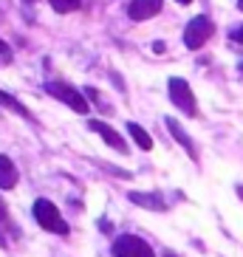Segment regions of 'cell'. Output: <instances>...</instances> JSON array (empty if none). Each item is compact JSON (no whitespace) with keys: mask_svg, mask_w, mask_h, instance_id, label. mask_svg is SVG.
I'll list each match as a JSON object with an SVG mask.
<instances>
[{"mask_svg":"<svg viewBox=\"0 0 243 257\" xmlns=\"http://www.w3.org/2000/svg\"><path fill=\"white\" fill-rule=\"evenodd\" d=\"M34 220H37L46 232L68 234V223L62 220L60 209H57L54 201H48V198H37V201H34Z\"/></svg>","mask_w":243,"mask_h":257,"instance_id":"cell-1","label":"cell"},{"mask_svg":"<svg viewBox=\"0 0 243 257\" xmlns=\"http://www.w3.org/2000/svg\"><path fill=\"white\" fill-rule=\"evenodd\" d=\"M46 91L51 93L54 99L65 102V105L74 110V113H79V116L88 113V99H85V93L76 91L74 85H68V82H48V85H46Z\"/></svg>","mask_w":243,"mask_h":257,"instance_id":"cell-2","label":"cell"},{"mask_svg":"<svg viewBox=\"0 0 243 257\" xmlns=\"http://www.w3.org/2000/svg\"><path fill=\"white\" fill-rule=\"evenodd\" d=\"M212 31H215V26L206 15L192 17L190 23H187V29H184V46L190 48V51H198L206 40L212 37Z\"/></svg>","mask_w":243,"mask_h":257,"instance_id":"cell-3","label":"cell"},{"mask_svg":"<svg viewBox=\"0 0 243 257\" xmlns=\"http://www.w3.org/2000/svg\"><path fill=\"white\" fill-rule=\"evenodd\" d=\"M167 91H170V99H173L175 107H181L184 113L195 116L198 113V102H195V93H192L190 82L187 79H181V76H173L167 82Z\"/></svg>","mask_w":243,"mask_h":257,"instance_id":"cell-4","label":"cell"},{"mask_svg":"<svg viewBox=\"0 0 243 257\" xmlns=\"http://www.w3.org/2000/svg\"><path fill=\"white\" fill-rule=\"evenodd\" d=\"M113 257H156L150 249V243L136 237V234H119L110 246Z\"/></svg>","mask_w":243,"mask_h":257,"instance_id":"cell-5","label":"cell"},{"mask_svg":"<svg viewBox=\"0 0 243 257\" xmlns=\"http://www.w3.org/2000/svg\"><path fill=\"white\" fill-rule=\"evenodd\" d=\"M88 127L93 130V133H99V139L105 144H110L116 153H122V156H128V142H125V136H122L119 130H113L107 121H99V119H91L88 121Z\"/></svg>","mask_w":243,"mask_h":257,"instance_id":"cell-6","label":"cell"},{"mask_svg":"<svg viewBox=\"0 0 243 257\" xmlns=\"http://www.w3.org/2000/svg\"><path fill=\"white\" fill-rule=\"evenodd\" d=\"M161 3L164 0H130L128 17L136 20V23H145V20H150V17H156L161 12Z\"/></svg>","mask_w":243,"mask_h":257,"instance_id":"cell-7","label":"cell"},{"mask_svg":"<svg viewBox=\"0 0 243 257\" xmlns=\"http://www.w3.org/2000/svg\"><path fill=\"white\" fill-rule=\"evenodd\" d=\"M128 198L136 206H145V209H153V212H164L167 209V204H164L161 195H156V192H130Z\"/></svg>","mask_w":243,"mask_h":257,"instance_id":"cell-8","label":"cell"},{"mask_svg":"<svg viewBox=\"0 0 243 257\" xmlns=\"http://www.w3.org/2000/svg\"><path fill=\"white\" fill-rule=\"evenodd\" d=\"M164 121H167V130H170V133H173V139H175V142L181 144L184 150H187V153H190V156H192V159H195V144H192V142H190V136L184 133L181 121H178V119H173V116H167V119H164Z\"/></svg>","mask_w":243,"mask_h":257,"instance_id":"cell-9","label":"cell"},{"mask_svg":"<svg viewBox=\"0 0 243 257\" xmlns=\"http://www.w3.org/2000/svg\"><path fill=\"white\" fill-rule=\"evenodd\" d=\"M17 184V167L9 156H0V189H12Z\"/></svg>","mask_w":243,"mask_h":257,"instance_id":"cell-10","label":"cell"},{"mask_svg":"<svg viewBox=\"0 0 243 257\" xmlns=\"http://www.w3.org/2000/svg\"><path fill=\"white\" fill-rule=\"evenodd\" d=\"M128 133L133 136V142L142 147V150H153V139H150V133H147L142 124H136V121H130L128 124Z\"/></svg>","mask_w":243,"mask_h":257,"instance_id":"cell-11","label":"cell"},{"mask_svg":"<svg viewBox=\"0 0 243 257\" xmlns=\"http://www.w3.org/2000/svg\"><path fill=\"white\" fill-rule=\"evenodd\" d=\"M0 105H6V107H12L17 116H23V119H29V110H26V105L20 102V99H15L12 93H6V91H0Z\"/></svg>","mask_w":243,"mask_h":257,"instance_id":"cell-12","label":"cell"},{"mask_svg":"<svg viewBox=\"0 0 243 257\" xmlns=\"http://www.w3.org/2000/svg\"><path fill=\"white\" fill-rule=\"evenodd\" d=\"M54 6V12H60V15H68L74 9H79V0H48Z\"/></svg>","mask_w":243,"mask_h":257,"instance_id":"cell-13","label":"cell"},{"mask_svg":"<svg viewBox=\"0 0 243 257\" xmlns=\"http://www.w3.org/2000/svg\"><path fill=\"white\" fill-rule=\"evenodd\" d=\"M0 226H9V209H6V204H3V201H0ZM0 246H6L3 232H0Z\"/></svg>","mask_w":243,"mask_h":257,"instance_id":"cell-14","label":"cell"},{"mask_svg":"<svg viewBox=\"0 0 243 257\" xmlns=\"http://www.w3.org/2000/svg\"><path fill=\"white\" fill-rule=\"evenodd\" d=\"M0 57L3 60H12V48L6 46V40H0Z\"/></svg>","mask_w":243,"mask_h":257,"instance_id":"cell-15","label":"cell"},{"mask_svg":"<svg viewBox=\"0 0 243 257\" xmlns=\"http://www.w3.org/2000/svg\"><path fill=\"white\" fill-rule=\"evenodd\" d=\"M232 40H235V43H240V46H243V26H240V29H237V31H232Z\"/></svg>","mask_w":243,"mask_h":257,"instance_id":"cell-16","label":"cell"},{"mask_svg":"<svg viewBox=\"0 0 243 257\" xmlns=\"http://www.w3.org/2000/svg\"><path fill=\"white\" fill-rule=\"evenodd\" d=\"M153 51H156V54H164V43H159V40H156V43H153Z\"/></svg>","mask_w":243,"mask_h":257,"instance_id":"cell-17","label":"cell"},{"mask_svg":"<svg viewBox=\"0 0 243 257\" xmlns=\"http://www.w3.org/2000/svg\"><path fill=\"white\" fill-rule=\"evenodd\" d=\"M164 257H178V254H175V251H164Z\"/></svg>","mask_w":243,"mask_h":257,"instance_id":"cell-18","label":"cell"},{"mask_svg":"<svg viewBox=\"0 0 243 257\" xmlns=\"http://www.w3.org/2000/svg\"><path fill=\"white\" fill-rule=\"evenodd\" d=\"M175 3H181V6H187V3H192V0H175Z\"/></svg>","mask_w":243,"mask_h":257,"instance_id":"cell-19","label":"cell"},{"mask_svg":"<svg viewBox=\"0 0 243 257\" xmlns=\"http://www.w3.org/2000/svg\"><path fill=\"white\" fill-rule=\"evenodd\" d=\"M237 9H240V12H243V0H237Z\"/></svg>","mask_w":243,"mask_h":257,"instance_id":"cell-20","label":"cell"},{"mask_svg":"<svg viewBox=\"0 0 243 257\" xmlns=\"http://www.w3.org/2000/svg\"><path fill=\"white\" fill-rule=\"evenodd\" d=\"M0 23H3V12H0Z\"/></svg>","mask_w":243,"mask_h":257,"instance_id":"cell-21","label":"cell"},{"mask_svg":"<svg viewBox=\"0 0 243 257\" xmlns=\"http://www.w3.org/2000/svg\"><path fill=\"white\" fill-rule=\"evenodd\" d=\"M26 3H34V0H26Z\"/></svg>","mask_w":243,"mask_h":257,"instance_id":"cell-22","label":"cell"},{"mask_svg":"<svg viewBox=\"0 0 243 257\" xmlns=\"http://www.w3.org/2000/svg\"><path fill=\"white\" fill-rule=\"evenodd\" d=\"M240 71H243V62H240Z\"/></svg>","mask_w":243,"mask_h":257,"instance_id":"cell-23","label":"cell"}]
</instances>
